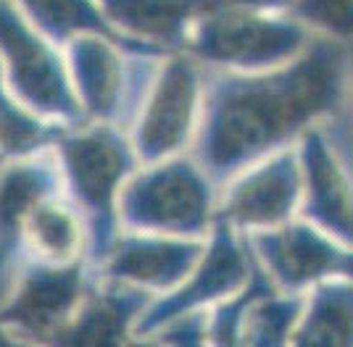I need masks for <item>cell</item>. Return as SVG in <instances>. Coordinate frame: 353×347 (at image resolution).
I'll list each match as a JSON object with an SVG mask.
<instances>
[{
	"label": "cell",
	"instance_id": "6da1fadb",
	"mask_svg": "<svg viewBox=\"0 0 353 347\" xmlns=\"http://www.w3.org/2000/svg\"><path fill=\"white\" fill-rule=\"evenodd\" d=\"M353 66V43L314 37L290 63L264 74H227L206 95L201 156L216 176L290 150L338 111Z\"/></svg>",
	"mask_w": 353,
	"mask_h": 347
},
{
	"label": "cell",
	"instance_id": "7a4b0ae2",
	"mask_svg": "<svg viewBox=\"0 0 353 347\" xmlns=\"http://www.w3.org/2000/svg\"><path fill=\"white\" fill-rule=\"evenodd\" d=\"M119 211L134 229L198 240L211 216V187L192 163L169 158L124 187Z\"/></svg>",
	"mask_w": 353,
	"mask_h": 347
},
{
	"label": "cell",
	"instance_id": "3957f363",
	"mask_svg": "<svg viewBox=\"0 0 353 347\" xmlns=\"http://www.w3.org/2000/svg\"><path fill=\"white\" fill-rule=\"evenodd\" d=\"M316 34L298 19H261L256 11H219L206 14L195 32L192 48L198 56L240 69L269 66L277 69L298 58Z\"/></svg>",
	"mask_w": 353,
	"mask_h": 347
},
{
	"label": "cell",
	"instance_id": "277c9868",
	"mask_svg": "<svg viewBox=\"0 0 353 347\" xmlns=\"http://www.w3.org/2000/svg\"><path fill=\"white\" fill-rule=\"evenodd\" d=\"M256 250L266 266V279L285 295H306L319 284L353 282V247L293 218L280 229L256 237Z\"/></svg>",
	"mask_w": 353,
	"mask_h": 347
},
{
	"label": "cell",
	"instance_id": "5b68a950",
	"mask_svg": "<svg viewBox=\"0 0 353 347\" xmlns=\"http://www.w3.org/2000/svg\"><path fill=\"white\" fill-rule=\"evenodd\" d=\"M0 48L8 63L14 92L34 108L45 114V118H63L77 121L82 105L74 101L69 82L63 76L59 58L53 50L34 37L30 27L8 6L0 3Z\"/></svg>",
	"mask_w": 353,
	"mask_h": 347
},
{
	"label": "cell",
	"instance_id": "8992f818",
	"mask_svg": "<svg viewBox=\"0 0 353 347\" xmlns=\"http://www.w3.org/2000/svg\"><path fill=\"white\" fill-rule=\"evenodd\" d=\"M250 258L245 250L240 247L230 224L219 227L214 242L208 247L206 258L198 260V266L192 269V274L163 297L161 303L148 308L137 321V332L143 337H153L161 332L163 324H174L179 318L192 316L195 308L208 303L221 305V300H232L248 287L250 279Z\"/></svg>",
	"mask_w": 353,
	"mask_h": 347
},
{
	"label": "cell",
	"instance_id": "52a82bcc",
	"mask_svg": "<svg viewBox=\"0 0 353 347\" xmlns=\"http://www.w3.org/2000/svg\"><path fill=\"white\" fill-rule=\"evenodd\" d=\"M90 284L79 263L50 266L37 263L16 287L14 297L0 308V326L11 334L40 345L59 332L88 297Z\"/></svg>",
	"mask_w": 353,
	"mask_h": 347
},
{
	"label": "cell",
	"instance_id": "ba28073f",
	"mask_svg": "<svg viewBox=\"0 0 353 347\" xmlns=\"http://www.w3.org/2000/svg\"><path fill=\"white\" fill-rule=\"evenodd\" d=\"M63 153V166L66 176L72 182L77 205L92 216V229H95V242L105 240L103 234L111 224V211L117 202V192L130 171L132 153L127 150L124 140L111 129H92L74 134L61 143Z\"/></svg>",
	"mask_w": 353,
	"mask_h": 347
},
{
	"label": "cell",
	"instance_id": "9c48e42d",
	"mask_svg": "<svg viewBox=\"0 0 353 347\" xmlns=\"http://www.w3.org/2000/svg\"><path fill=\"white\" fill-rule=\"evenodd\" d=\"M303 169L298 150H282L266 163L235 179L224 195V224L230 227H269L280 229L301 213Z\"/></svg>",
	"mask_w": 353,
	"mask_h": 347
},
{
	"label": "cell",
	"instance_id": "30bf717a",
	"mask_svg": "<svg viewBox=\"0 0 353 347\" xmlns=\"http://www.w3.org/2000/svg\"><path fill=\"white\" fill-rule=\"evenodd\" d=\"M201 76L188 58H172L163 66L159 85L148 98L140 127L137 150L145 160L176 158V153L190 143L198 118Z\"/></svg>",
	"mask_w": 353,
	"mask_h": 347
},
{
	"label": "cell",
	"instance_id": "8fae6325",
	"mask_svg": "<svg viewBox=\"0 0 353 347\" xmlns=\"http://www.w3.org/2000/svg\"><path fill=\"white\" fill-rule=\"evenodd\" d=\"M298 156L303 169L301 218L353 247V182L327 145L322 129L309 132L301 140Z\"/></svg>",
	"mask_w": 353,
	"mask_h": 347
},
{
	"label": "cell",
	"instance_id": "7c38bea8",
	"mask_svg": "<svg viewBox=\"0 0 353 347\" xmlns=\"http://www.w3.org/2000/svg\"><path fill=\"white\" fill-rule=\"evenodd\" d=\"M203 247L198 240H163V237H124L111 242L105 253L103 276L117 284L134 289H163L166 295L174 292L198 260Z\"/></svg>",
	"mask_w": 353,
	"mask_h": 347
},
{
	"label": "cell",
	"instance_id": "4fadbf2b",
	"mask_svg": "<svg viewBox=\"0 0 353 347\" xmlns=\"http://www.w3.org/2000/svg\"><path fill=\"white\" fill-rule=\"evenodd\" d=\"M145 313V295L127 284L90 287L88 297L59 332L45 337L40 347H127L132 321Z\"/></svg>",
	"mask_w": 353,
	"mask_h": 347
},
{
	"label": "cell",
	"instance_id": "5bb4252c",
	"mask_svg": "<svg viewBox=\"0 0 353 347\" xmlns=\"http://www.w3.org/2000/svg\"><path fill=\"white\" fill-rule=\"evenodd\" d=\"M290 347H353V282L319 284L303 295Z\"/></svg>",
	"mask_w": 353,
	"mask_h": 347
},
{
	"label": "cell",
	"instance_id": "9a60e30c",
	"mask_svg": "<svg viewBox=\"0 0 353 347\" xmlns=\"http://www.w3.org/2000/svg\"><path fill=\"white\" fill-rule=\"evenodd\" d=\"M21 240L30 245L37 263L50 266L79 263V253L85 247L79 213L53 192L32 205L21 224Z\"/></svg>",
	"mask_w": 353,
	"mask_h": 347
},
{
	"label": "cell",
	"instance_id": "2e32d148",
	"mask_svg": "<svg viewBox=\"0 0 353 347\" xmlns=\"http://www.w3.org/2000/svg\"><path fill=\"white\" fill-rule=\"evenodd\" d=\"M192 0H108V16L145 40L176 43L190 19Z\"/></svg>",
	"mask_w": 353,
	"mask_h": 347
},
{
	"label": "cell",
	"instance_id": "e0dca14e",
	"mask_svg": "<svg viewBox=\"0 0 353 347\" xmlns=\"http://www.w3.org/2000/svg\"><path fill=\"white\" fill-rule=\"evenodd\" d=\"M77 74L82 79V101L92 114L111 118L119 103V61L98 43H90L77 56Z\"/></svg>",
	"mask_w": 353,
	"mask_h": 347
},
{
	"label": "cell",
	"instance_id": "ac0fdd59",
	"mask_svg": "<svg viewBox=\"0 0 353 347\" xmlns=\"http://www.w3.org/2000/svg\"><path fill=\"white\" fill-rule=\"evenodd\" d=\"M295 19L319 37L353 43V0H295Z\"/></svg>",
	"mask_w": 353,
	"mask_h": 347
},
{
	"label": "cell",
	"instance_id": "d6986e66",
	"mask_svg": "<svg viewBox=\"0 0 353 347\" xmlns=\"http://www.w3.org/2000/svg\"><path fill=\"white\" fill-rule=\"evenodd\" d=\"M24 6L37 16V21L53 34H66L72 29L101 27L103 21L92 14L88 0H24Z\"/></svg>",
	"mask_w": 353,
	"mask_h": 347
},
{
	"label": "cell",
	"instance_id": "ffe728a7",
	"mask_svg": "<svg viewBox=\"0 0 353 347\" xmlns=\"http://www.w3.org/2000/svg\"><path fill=\"white\" fill-rule=\"evenodd\" d=\"M322 134L327 145L332 147L335 158L340 160V166L345 169V174L351 176L353 182V66L345 95H343V101H340L338 111L332 114V118L322 127Z\"/></svg>",
	"mask_w": 353,
	"mask_h": 347
},
{
	"label": "cell",
	"instance_id": "44dd1931",
	"mask_svg": "<svg viewBox=\"0 0 353 347\" xmlns=\"http://www.w3.org/2000/svg\"><path fill=\"white\" fill-rule=\"evenodd\" d=\"M203 316H185L174 321V329L161 334L169 347H203Z\"/></svg>",
	"mask_w": 353,
	"mask_h": 347
},
{
	"label": "cell",
	"instance_id": "7402d4cb",
	"mask_svg": "<svg viewBox=\"0 0 353 347\" xmlns=\"http://www.w3.org/2000/svg\"><path fill=\"white\" fill-rule=\"evenodd\" d=\"M192 6H201L203 14H219V11H256L259 6H269V8L293 6L295 8V0H192Z\"/></svg>",
	"mask_w": 353,
	"mask_h": 347
},
{
	"label": "cell",
	"instance_id": "603a6c76",
	"mask_svg": "<svg viewBox=\"0 0 353 347\" xmlns=\"http://www.w3.org/2000/svg\"><path fill=\"white\" fill-rule=\"evenodd\" d=\"M0 347H40V345H34L30 339H21V337H16V334H11L8 329L0 326Z\"/></svg>",
	"mask_w": 353,
	"mask_h": 347
},
{
	"label": "cell",
	"instance_id": "cb8c5ba5",
	"mask_svg": "<svg viewBox=\"0 0 353 347\" xmlns=\"http://www.w3.org/2000/svg\"><path fill=\"white\" fill-rule=\"evenodd\" d=\"M127 347H169L166 345V342H153V339H150V337H143V339H137V342H130V345Z\"/></svg>",
	"mask_w": 353,
	"mask_h": 347
}]
</instances>
